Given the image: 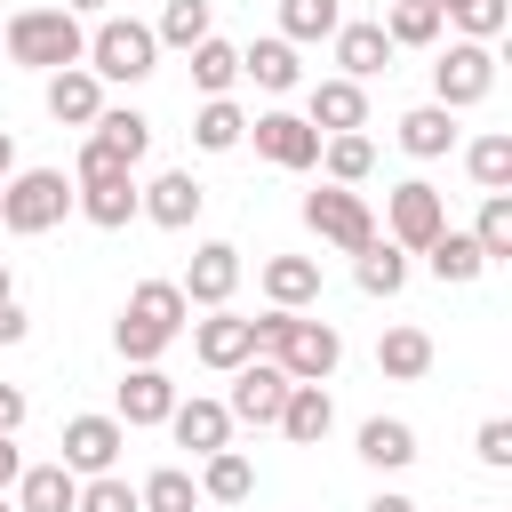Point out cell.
Wrapping results in <instances>:
<instances>
[{
    "label": "cell",
    "mask_w": 512,
    "mask_h": 512,
    "mask_svg": "<svg viewBox=\"0 0 512 512\" xmlns=\"http://www.w3.org/2000/svg\"><path fill=\"white\" fill-rule=\"evenodd\" d=\"M256 352H264V360H280L296 384H328V376H336V360H344V336H336V320H304V312L272 304V312L256 320Z\"/></svg>",
    "instance_id": "6da1fadb"
},
{
    "label": "cell",
    "mask_w": 512,
    "mask_h": 512,
    "mask_svg": "<svg viewBox=\"0 0 512 512\" xmlns=\"http://www.w3.org/2000/svg\"><path fill=\"white\" fill-rule=\"evenodd\" d=\"M184 288L176 280H136L128 288V304H120V320H112V344H120V360L136 368V360H160L176 336H184Z\"/></svg>",
    "instance_id": "7a4b0ae2"
},
{
    "label": "cell",
    "mask_w": 512,
    "mask_h": 512,
    "mask_svg": "<svg viewBox=\"0 0 512 512\" xmlns=\"http://www.w3.org/2000/svg\"><path fill=\"white\" fill-rule=\"evenodd\" d=\"M0 48H8L24 72H64V64L88 56V32H80L72 8H16L8 32H0Z\"/></svg>",
    "instance_id": "3957f363"
},
{
    "label": "cell",
    "mask_w": 512,
    "mask_h": 512,
    "mask_svg": "<svg viewBox=\"0 0 512 512\" xmlns=\"http://www.w3.org/2000/svg\"><path fill=\"white\" fill-rule=\"evenodd\" d=\"M64 216H72V176H64V168H16V176L0 184V224H8V232L32 240V232H56Z\"/></svg>",
    "instance_id": "277c9868"
},
{
    "label": "cell",
    "mask_w": 512,
    "mask_h": 512,
    "mask_svg": "<svg viewBox=\"0 0 512 512\" xmlns=\"http://www.w3.org/2000/svg\"><path fill=\"white\" fill-rule=\"evenodd\" d=\"M96 80H120V88H136L152 64H160V40H152V24H136V16H104L96 32H88V56H80Z\"/></svg>",
    "instance_id": "5b68a950"
},
{
    "label": "cell",
    "mask_w": 512,
    "mask_h": 512,
    "mask_svg": "<svg viewBox=\"0 0 512 512\" xmlns=\"http://www.w3.org/2000/svg\"><path fill=\"white\" fill-rule=\"evenodd\" d=\"M304 224H312L328 248H344V256H360V248L376 240V216H368V200H360L352 184H320V192H304Z\"/></svg>",
    "instance_id": "8992f818"
},
{
    "label": "cell",
    "mask_w": 512,
    "mask_h": 512,
    "mask_svg": "<svg viewBox=\"0 0 512 512\" xmlns=\"http://www.w3.org/2000/svg\"><path fill=\"white\" fill-rule=\"evenodd\" d=\"M488 88H496V48H488V40H456V48H440V64H432V104L464 112V104H480Z\"/></svg>",
    "instance_id": "52a82bcc"
},
{
    "label": "cell",
    "mask_w": 512,
    "mask_h": 512,
    "mask_svg": "<svg viewBox=\"0 0 512 512\" xmlns=\"http://www.w3.org/2000/svg\"><path fill=\"white\" fill-rule=\"evenodd\" d=\"M440 224H448V200H440L424 176L392 184V200H384V240H392V248H408V256H416V248H424Z\"/></svg>",
    "instance_id": "ba28073f"
},
{
    "label": "cell",
    "mask_w": 512,
    "mask_h": 512,
    "mask_svg": "<svg viewBox=\"0 0 512 512\" xmlns=\"http://www.w3.org/2000/svg\"><path fill=\"white\" fill-rule=\"evenodd\" d=\"M72 208L96 224V232H120L136 208H144V184L136 168H104V176H72Z\"/></svg>",
    "instance_id": "9c48e42d"
},
{
    "label": "cell",
    "mask_w": 512,
    "mask_h": 512,
    "mask_svg": "<svg viewBox=\"0 0 512 512\" xmlns=\"http://www.w3.org/2000/svg\"><path fill=\"white\" fill-rule=\"evenodd\" d=\"M288 384H296V376H288L280 360H264V352H256V360H240V368H232V400H224V408H232V424H280Z\"/></svg>",
    "instance_id": "30bf717a"
},
{
    "label": "cell",
    "mask_w": 512,
    "mask_h": 512,
    "mask_svg": "<svg viewBox=\"0 0 512 512\" xmlns=\"http://www.w3.org/2000/svg\"><path fill=\"white\" fill-rule=\"evenodd\" d=\"M120 448H128V424L120 416H72L64 424V472H80V480H96V472H112L120 464Z\"/></svg>",
    "instance_id": "8fae6325"
},
{
    "label": "cell",
    "mask_w": 512,
    "mask_h": 512,
    "mask_svg": "<svg viewBox=\"0 0 512 512\" xmlns=\"http://www.w3.org/2000/svg\"><path fill=\"white\" fill-rule=\"evenodd\" d=\"M248 136H256V152H264L272 168H320V128H312L304 112H256Z\"/></svg>",
    "instance_id": "7c38bea8"
},
{
    "label": "cell",
    "mask_w": 512,
    "mask_h": 512,
    "mask_svg": "<svg viewBox=\"0 0 512 512\" xmlns=\"http://www.w3.org/2000/svg\"><path fill=\"white\" fill-rule=\"evenodd\" d=\"M176 288H184V304H208V312L232 304V288H240V248H232V240H200Z\"/></svg>",
    "instance_id": "4fadbf2b"
},
{
    "label": "cell",
    "mask_w": 512,
    "mask_h": 512,
    "mask_svg": "<svg viewBox=\"0 0 512 512\" xmlns=\"http://www.w3.org/2000/svg\"><path fill=\"white\" fill-rule=\"evenodd\" d=\"M168 408H176V384L160 376V360H136V368L120 376V400H112V416H120L128 432H144V424H168Z\"/></svg>",
    "instance_id": "5bb4252c"
},
{
    "label": "cell",
    "mask_w": 512,
    "mask_h": 512,
    "mask_svg": "<svg viewBox=\"0 0 512 512\" xmlns=\"http://www.w3.org/2000/svg\"><path fill=\"white\" fill-rule=\"evenodd\" d=\"M200 200H208V192H200L192 168H160V176L144 184V208H136V216H152L160 232H184V224L200 216Z\"/></svg>",
    "instance_id": "9a60e30c"
},
{
    "label": "cell",
    "mask_w": 512,
    "mask_h": 512,
    "mask_svg": "<svg viewBox=\"0 0 512 512\" xmlns=\"http://www.w3.org/2000/svg\"><path fill=\"white\" fill-rule=\"evenodd\" d=\"M192 352H200L208 368H224V376H232L240 360H256V320H240V312H224V304H216V312L192 328Z\"/></svg>",
    "instance_id": "2e32d148"
},
{
    "label": "cell",
    "mask_w": 512,
    "mask_h": 512,
    "mask_svg": "<svg viewBox=\"0 0 512 512\" xmlns=\"http://www.w3.org/2000/svg\"><path fill=\"white\" fill-rule=\"evenodd\" d=\"M168 432H176V448L216 456V448H232V408L224 400H176L168 408Z\"/></svg>",
    "instance_id": "e0dca14e"
},
{
    "label": "cell",
    "mask_w": 512,
    "mask_h": 512,
    "mask_svg": "<svg viewBox=\"0 0 512 512\" xmlns=\"http://www.w3.org/2000/svg\"><path fill=\"white\" fill-rule=\"evenodd\" d=\"M104 112V80L88 72V64H64V72H48V120H64V128H88Z\"/></svg>",
    "instance_id": "ac0fdd59"
},
{
    "label": "cell",
    "mask_w": 512,
    "mask_h": 512,
    "mask_svg": "<svg viewBox=\"0 0 512 512\" xmlns=\"http://www.w3.org/2000/svg\"><path fill=\"white\" fill-rule=\"evenodd\" d=\"M304 120L320 128V136H344V128H368V96H360V80H320L312 96H304Z\"/></svg>",
    "instance_id": "d6986e66"
},
{
    "label": "cell",
    "mask_w": 512,
    "mask_h": 512,
    "mask_svg": "<svg viewBox=\"0 0 512 512\" xmlns=\"http://www.w3.org/2000/svg\"><path fill=\"white\" fill-rule=\"evenodd\" d=\"M416 256L432 264V280H440V288H464V280H480V272H488L480 240H472V232H456V224H440V232H432Z\"/></svg>",
    "instance_id": "ffe728a7"
},
{
    "label": "cell",
    "mask_w": 512,
    "mask_h": 512,
    "mask_svg": "<svg viewBox=\"0 0 512 512\" xmlns=\"http://www.w3.org/2000/svg\"><path fill=\"white\" fill-rule=\"evenodd\" d=\"M328 40H336V64H344V80H376V72L392 64V40H384V24H376V16H360V24H336Z\"/></svg>",
    "instance_id": "44dd1931"
},
{
    "label": "cell",
    "mask_w": 512,
    "mask_h": 512,
    "mask_svg": "<svg viewBox=\"0 0 512 512\" xmlns=\"http://www.w3.org/2000/svg\"><path fill=\"white\" fill-rule=\"evenodd\" d=\"M88 144H104L120 168H136V160L152 152V120H144V112H128V104H104V112L88 120Z\"/></svg>",
    "instance_id": "7402d4cb"
},
{
    "label": "cell",
    "mask_w": 512,
    "mask_h": 512,
    "mask_svg": "<svg viewBox=\"0 0 512 512\" xmlns=\"http://www.w3.org/2000/svg\"><path fill=\"white\" fill-rule=\"evenodd\" d=\"M328 424H336L328 384H288V400H280V432H288L296 448H312V440H328Z\"/></svg>",
    "instance_id": "603a6c76"
},
{
    "label": "cell",
    "mask_w": 512,
    "mask_h": 512,
    "mask_svg": "<svg viewBox=\"0 0 512 512\" xmlns=\"http://www.w3.org/2000/svg\"><path fill=\"white\" fill-rule=\"evenodd\" d=\"M72 504H80V472H64V464L16 472V512H72Z\"/></svg>",
    "instance_id": "cb8c5ba5"
},
{
    "label": "cell",
    "mask_w": 512,
    "mask_h": 512,
    "mask_svg": "<svg viewBox=\"0 0 512 512\" xmlns=\"http://www.w3.org/2000/svg\"><path fill=\"white\" fill-rule=\"evenodd\" d=\"M240 72H248L264 96H288V88L304 80V64H296V40H248V48H240Z\"/></svg>",
    "instance_id": "d4e9b609"
},
{
    "label": "cell",
    "mask_w": 512,
    "mask_h": 512,
    "mask_svg": "<svg viewBox=\"0 0 512 512\" xmlns=\"http://www.w3.org/2000/svg\"><path fill=\"white\" fill-rule=\"evenodd\" d=\"M200 496H208V504H248V496H256V464H248L240 448L200 456Z\"/></svg>",
    "instance_id": "484cf974"
},
{
    "label": "cell",
    "mask_w": 512,
    "mask_h": 512,
    "mask_svg": "<svg viewBox=\"0 0 512 512\" xmlns=\"http://www.w3.org/2000/svg\"><path fill=\"white\" fill-rule=\"evenodd\" d=\"M376 24H384L392 48H432V40H440V8H432V0H384Z\"/></svg>",
    "instance_id": "4316f807"
},
{
    "label": "cell",
    "mask_w": 512,
    "mask_h": 512,
    "mask_svg": "<svg viewBox=\"0 0 512 512\" xmlns=\"http://www.w3.org/2000/svg\"><path fill=\"white\" fill-rule=\"evenodd\" d=\"M352 280H360V296H400V288H408V248L368 240V248L352 256Z\"/></svg>",
    "instance_id": "83f0119b"
},
{
    "label": "cell",
    "mask_w": 512,
    "mask_h": 512,
    "mask_svg": "<svg viewBox=\"0 0 512 512\" xmlns=\"http://www.w3.org/2000/svg\"><path fill=\"white\" fill-rule=\"evenodd\" d=\"M376 368H384L392 384H416V376L432 368V336H424V328H384V336H376Z\"/></svg>",
    "instance_id": "f1b7e54d"
},
{
    "label": "cell",
    "mask_w": 512,
    "mask_h": 512,
    "mask_svg": "<svg viewBox=\"0 0 512 512\" xmlns=\"http://www.w3.org/2000/svg\"><path fill=\"white\" fill-rule=\"evenodd\" d=\"M192 144H200V152H232V144H248V112H240L232 96H208V104L192 112Z\"/></svg>",
    "instance_id": "f546056e"
},
{
    "label": "cell",
    "mask_w": 512,
    "mask_h": 512,
    "mask_svg": "<svg viewBox=\"0 0 512 512\" xmlns=\"http://www.w3.org/2000/svg\"><path fill=\"white\" fill-rule=\"evenodd\" d=\"M456 144V112L448 104H416L408 120H400V152H416V160H440Z\"/></svg>",
    "instance_id": "4dcf8cb0"
},
{
    "label": "cell",
    "mask_w": 512,
    "mask_h": 512,
    "mask_svg": "<svg viewBox=\"0 0 512 512\" xmlns=\"http://www.w3.org/2000/svg\"><path fill=\"white\" fill-rule=\"evenodd\" d=\"M264 296L288 304V312H304V304L320 296V264H312V256H272V264H264Z\"/></svg>",
    "instance_id": "1f68e13d"
},
{
    "label": "cell",
    "mask_w": 512,
    "mask_h": 512,
    "mask_svg": "<svg viewBox=\"0 0 512 512\" xmlns=\"http://www.w3.org/2000/svg\"><path fill=\"white\" fill-rule=\"evenodd\" d=\"M360 456H368L376 472H400V464H416V432H408L400 416H368V424H360Z\"/></svg>",
    "instance_id": "d6a6232c"
},
{
    "label": "cell",
    "mask_w": 512,
    "mask_h": 512,
    "mask_svg": "<svg viewBox=\"0 0 512 512\" xmlns=\"http://www.w3.org/2000/svg\"><path fill=\"white\" fill-rule=\"evenodd\" d=\"M232 80H240V48L232 40H192V88L200 96H232Z\"/></svg>",
    "instance_id": "836d02e7"
},
{
    "label": "cell",
    "mask_w": 512,
    "mask_h": 512,
    "mask_svg": "<svg viewBox=\"0 0 512 512\" xmlns=\"http://www.w3.org/2000/svg\"><path fill=\"white\" fill-rule=\"evenodd\" d=\"M320 168H328V184H360V176L376 168V144H368L360 128H344V136H320Z\"/></svg>",
    "instance_id": "e575fe53"
},
{
    "label": "cell",
    "mask_w": 512,
    "mask_h": 512,
    "mask_svg": "<svg viewBox=\"0 0 512 512\" xmlns=\"http://www.w3.org/2000/svg\"><path fill=\"white\" fill-rule=\"evenodd\" d=\"M136 504H144V512H200V480H192L184 464H160V472L136 488Z\"/></svg>",
    "instance_id": "d590c367"
},
{
    "label": "cell",
    "mask_w": 512,
    "mask_h": 512,
    "mask_svg": "<svg viewBox=\"0 0 512 512\" xmlns=\"http://www.w3.org/2000/svg\"><path fill=\"white\" fill-rule=\"evenodd\" d=\"M344 24V0H280V40H328Z\"/></svg>",
    "instance_id": "8d00e7d4"
},
{
    "label": "cell",
    "mask_w": 512,
    "mask_h": 512,
    "mask_svg": "<svg viewBox=\"0 0 512 512\" xmlns=\"http://www.w3.org/2000/svg\"><path fill=\"white\" fill-rule=\"evenodd\" d=\"M432 8H440V24H456L464 40H496L504 16H512V0H432Z\"/></svg>",
    "instance_id": "74e56055"
},
{
    "label": "cell",
    "mask_w": 512,
    "mask_h": 512,
    "mask_svg": "<svg viewBox=\"0 0 512 512\" xmlns=\"http://www.w3.org/2000/svg\"><path fill=\"white\" fill-rule=\"evenodd\" d=\"M464 168H472L480 192H512V136H480V144L464 152Z\"/></svg>",
    "instance_id": "f35d334b"
},
{
    "label": "cell",
    "mask_w": 512,
    "mask_h": 512,
    "mask_svg": "<svg viewBox=\"0 0 512 512\" xmlns=\"http://www.w3.org/2000/svg\"><path fill=\"white\" fill-rule=\"evenodd\" d=\"M152 40H160V48H192V40H208V0H168L160 24H152Z\"/></svg>",
    "instance_id": "ab89813d"
},
{
    "label": "cell",
    "mask_w": 512,
    "mask_h": 512,
    "mask_svg": "<svg viewBox=\"0 0 512 512\" xmlns=\"http://www.w3.org/2000/svg\"><path fill=\"white\" fill-rule=\"evenodd\" d=\"M472 240H480V256H488V264H496V256H512V192H488V200H480Z\"/></svg>",
    "instance_id": "60d3db41"
},
{
    "label": "cell",
    "mask_w": 512,
    "mask_h": 512,
    "mask_svg": "<svg viewBox=\"0 0 512 512\" xmlns=\"http://www.w3.org/2000/svg\"><path fill=\"white\" fill-rule=\"evenodd\" d=\"M72 512H144V504H136V488L120 472H96V480H80V504Z\"/></svg>",
    "instance_id": "b9f144b4"
},
{
    "label": "cell",
    "mask_w": 512,
    "mask_h": 512,
    "mask_svg": "<svg viewBox=\"0 0 512 512\" xmlns=\"http://www.w3.org/2000/svg\"><path fill=\"white\" fill-rule=\"evenodd\" d=\"M472 448H480V464H488V472H504V464H512V424H504V416H488Z\"/></svg>",
    "instance_id": "7bdbcfd3"
},
{
    "label": "cell",
    "mask_w": 512,
    "mask_h": 512,
    "mask_svg": "<svg viewBox=\"0 0 512 512\" xmlns=\"http://www.w3.org/2000/svg\"><path fill=\"white\" fill-rule=\"evenodd\" d=\"M24 328H32V320H24V304L8 296V304H0V344H24Z\"/></svg>",
    "instance_id": "ee69618b"
},
{
    "label": "cell",
    "mask_w": 512,
    "mask_h": 512,
    "mask_svg": "<svg viewBox=\"0 0 512 512\" xmlns=\"http://www.w3.org/2000/svg\"><path fill=\"white\" fill-rule=\"evenodd\" d=\"M24 424V384H0V432Z\"/></svg>",
    "instance_id": "f6af8a7d"
},
{
    "label": "cell",
    "mask_w": 512,
    "mask_h": 512,
    "mask_svg": "<svg viewBox=\"0 0 512 512\" xmlns=\"http://www.w3.org/2000/svg\"><path fill=\"white\" fill-rule=\"evenodd\" d=\"M16 472H24V456H16V432H0V488H16Z\"/></svg>",
    "instance_id": "bcb514c9"
},
{
    "label": "cell",
    "mask_w": 512,
    "mask_h": 512,
    "mask_svg": "<svg viewBox=\"0 0 512 512\" xmlns=\"http://www.w3.org/2000/svg\"><path fill=\"white\" fill-rule=\"evenodd\" d=\"M8 176H16V136L0 128V184H8Z\"/></svg>",
    "instance_id": "7dc6e473"
},
{
    "label": "cell",
    "mask_w": 512,
    "mask_h": 512,
    "mask_svg": "<svg viewBox=\"0 0 512 512\" xmlns=\"http://www.w3.org/2000/svg\"><path fill=\"white\" fill-rule=\"evenodd\" d=\"M64 8H72V16H104L112 0H64Z\"/></svg>",
    "instance_id": "c3c4849f"
},
{
    "label": "cell",
    "mask_w": 512,
    "mask_h": 512,
    "mask_svg": "<svg viewBox=\"0 0 512 512\" xmlns=\"http://www.w3.org/2000/svg\"><path fill=\"white\" fill-rule=\"evenodd\" d=\"M368 512H416V504H408V496H376Z\"/></svg>",
    "instance_id": "681fc988"
},
{
    "label": "cell",
    "mask_w": 512,
    "mask_h": 512,
    "mask_svg": "<svg viewBox=\"0 0 512 512\" xmlns=\"http://www.w3.org/2000/svg\"><path fill=\"white\" fill-rule=\"evenodd\" d=\"M8 296H16V288H8V264H0V304H8Z\"/></svg>",
    "instance_id": "f907efd6"
},
{
    "label": "cell",
    "mask_w": 512,
    "mask_h": 512,
    "mask_svg": "<svg viewBox=\"0 0 512 512\" xmlns=\"http://www.w3.org/2000/svg\"><path fill=\"white\" fill-rule=\"evenodd\" d=\"M0 512H16V504H8V488H0Z\"/></svg>",
    "instance_id": "816d5d0a"
},
{
    "label": "cell",
    "mask_w": 512,
    "mask_h": 512,
    "mask_svg": "<svg viewBox=\"0 0 512 512\" xmlns=\"http://www.w3.org/2000/svg\"><path fill=\"white\" fill-rule=\"evenodd\" d=\"M368 8H384V0H368Z\"/></svg>",
    "instance_id": "f5cc1de1"
}]
</instances>
